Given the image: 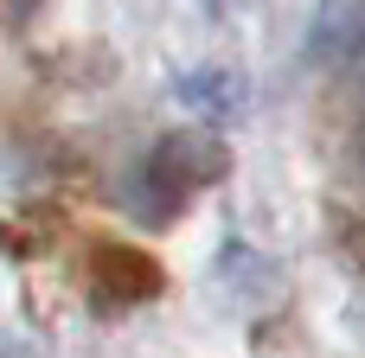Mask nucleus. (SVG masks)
Returning <instances> with one entry per match:
<instances>
[{"instance_id": "nucleus-2", "label": "nucleus", "mask_w": 365, "mask_h": 358, "mask_svg": "<svg viewBox=\"0 0 365 358\" xmlns=\"http://www.w3.org/2000/svg\"><path fill=\"white\" fill-rule=\"evenodd\" d=\"M96 269H109V288H115V295H128V301L154 295V263H148V256H128V250H103V256H96Z\"/></svg>"}, {"instance_id": "nucleus-1", "label": "nucleus", "mask_w": 365, "mask_h": 358, "mask_svg": "<svg viewBox=\"0 0 365 358\" xmlns=\"http://www.w3.org/2000/svg\"><path fill=\"white\" fill-rule=\"evenodd\" d=\"M225 173V147L212 141V135H173V141H160V154H154V179L167 186V192H192V186H212Z\"/></svg>"}]
</instances>
